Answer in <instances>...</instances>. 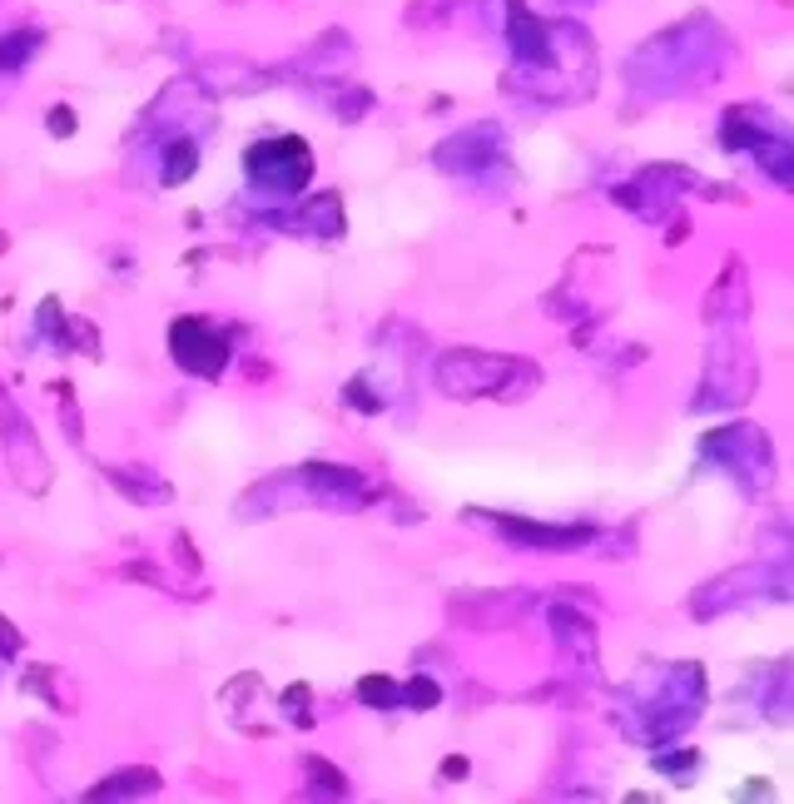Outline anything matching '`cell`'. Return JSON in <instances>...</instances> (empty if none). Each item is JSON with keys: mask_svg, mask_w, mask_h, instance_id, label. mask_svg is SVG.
Wrapping results in <instances>:
<instances>
[{"mask_svg": "<svg viewBox=\"0 0 794 804\" xmlns=\"http://www.w3.org/2000/svg\"><path fill=\"white\" fill-rule=\"evenodd\" d=\"M169 348H174L179 368H189V373H199V378H219L224 363H229V348H224L199 318H179L174 333H169Z\"/></svg>", "mask_w": 794, "mask_h": 804, "instance_id": "cell-1", "label": "cell"}, {"mask_svg": "<svg viewBox=\"0 0 794 804\" xmlns=\"http://www.w3.org/2000/svg\"><path fill=\"white\" fill-rule=\"evenodd\" d=\"M502 527L512 536H522V541H541V546H556V551H571L576 541H586V527H531V522H507L502 517Z\"/></svg>", "mask_w": 794, "mask_h": 804, "instance_id": "cell-2", "label": "cell"}, {"mask_svg": "<svg viewBox=\"0 0 794 804\" xmlns=\"http://www.w3.org/2000/svg\"><path fill=\"white\" fill-rule=\"evenodd\" d=\"M512 45H517V55H527V60H541V55H546V30L531 20V10L522 0H512Z\"/></svg>", "mask_w": 794, "mask_h": 804, "instance_id": "cell-3", "label": "cell"}, {"mask_svg": "<svg viewBox=\"0 0 794 804\" xmlns=\"http://www.w3.org/2000/svg\"><path fill=\"white\" fill-rule=\"evenodd\" d=\"M159 785V775H149V770H130V775H115V780H105L100 790H90V800H105V795H149Z\"/></svg>", "mask_w": 794, "mask_h": 804, "instance_id": "cell-4", "label": "cell"}, {"mask_svg": "<svg viewBox=\"0 0 794 804\" xmlns=\"http://www.w3.org/2000/svg\"><path fill=\"white\" fill-rule=\"evenodd\" d=\"M358 695H363L373 710H393L397 700H402L397 680H388V675H363V680H358Z\"/></svg>", "mask_w": 794, "mask_h": 804, "instance_id": "cell-5", "label": "cell"}, {"mask_svg": "<svg viewBox=\"0 0 794 804\" xmlns=\"http://www.w3.org/2000/svg\"><path fill=\"white\" fill-rule=\"evenodd\" d=\"M194 164H199V149H194V144H174V149H169V164H164V179L179 184V179L194 174Z\"/></svg>", "mask_w": 794, "mask_h": 804, "instance_id": "cell-6", "label": "cell"}, {"mask_svg": "<svg viewBox=\"0 0 794 804\" xmlns=\"http://www.w3.org/2000/svg\"><path fill=\"white\" fill-rule=\"evenodd\" d=\"M402 700H412V710H432V705L442 700V690H437L432 680H412V685L402 690Z\"/></svg>", "mask_w": 794, "mask_h": 804, "instance_id": "cell-7", "label": "cell"}, {"mask_svg": "<svg viewBox=\"0 0 794 804\" xmlns=\"http://www.w3.org/2000/svg\"><path fill=\"white\" fill-rule=\"evenodd\" d=\"M30 50H35V35H20V40H5V45H0V65L10 70V65H20V60H25Z\"/></svg>", "mask_w": 794, "mask_h": 804, "instance_id": "cell-8", "label": "cell"}, {"mask_svg": "<svg viewBox=\"0 0 794 804\" xmlns=\"http://www.w3.org/2000/svg\"><path fill=\"white\" fill-rule=\"evenodd\" d=\"M50 134H60V139H65V134H75V115H70L65 105H55V110H50Z\"/></svg>", "mask_w": 794, "mask_h": 804, "instance_id": "cell-9", "label": "cell"}, {"mask_svg": "<svg viewBox=\"0 0 794 804\" xmlns=\"http://www.w3.org/2000/svg\"><path fill=\"white\" fill-rule=\"evenodd\" d=\"M0 254H5V234H0Z\"/></svg>", "mask_w": 794, "mask_h": 804, "instance_id": "cell-10", "label": "cell"}]
</instances>
